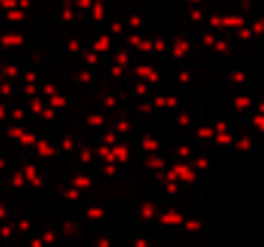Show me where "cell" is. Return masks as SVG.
Listing matches in <instances>:
<instances>
[{
    "label": "cell",
    "instance_id": "cell-1",
    "mask_svg": "<svg viewBox=\"0 0 264 247\" xmlns=\"http://www.w3.org/2000/svg\"><path fill=\"white\" fill-rule=\"evenodd\" d=\"M170 168L178 173V181L185 184V186H193V184L198 181V171L190 166L188 161H183V158H175V161L170 163Z\"/></svg>",
    "mask_w": 264,
    "mask_h": 247
},
{
    "label": "cell",
    "instance_id": "cell-2",
    "mask_svg": "<svg viewBox=\"0 0 264 247\" xmlns=\"http://www.w3.org/2000/svg\"><path fill=\"white\" fill-rule=\"evenodd\" d=\"M183 219H185V214L181 209H163V212H158V216H155V222L163 224V227H181Z\"/></svg>",
    "mask_w": 264,
    "mask_h": 247
},
{
    "label": "cell",
    "instance_id": "cell-3",
    "mask_svg": "<svg viewBox=\"0 0 264 247\" xmlns=\"http://www.w3.org/2000/svg\"><path fill=\"white\" fill-rule=\"evenodd\" d=\"M150 102L155 110H178L181 107V97L178 94H153Z\"/></svg>",
    "mask_w": 264,
    "mask_h": 247
},
{
    "label": "cell",
    "instance_id": "cell-4",
    "mask_svg": "<svg viewBox=\"0 0 264 247\" xmlns=\"http://www.w3.org/2000/svg\"><path fill=\"white\" fill-rule=\"evenodd\" d=\"M188 54H190V41L183 38V36H175L170 41V56H173V59H178V62H183Z\"/></svg>",
    "mask_w": 264,
    "mask_h": 247
},
{
    "label": "cell",
    "instance_id": "cell-5",
    "mask_svg": "<svg viewBox=\"0 0 264 247\" xmlns=\"http://www.w3.org/2000/svg\"><path fill=\"white\" fill-rule=\"evenodd\" d=\"M33 151H36V155L43 158V161H49V158H56V155H58L56 143H51L49 138H38L36 145H33Z\"/></svg>",
    "mask_w": 264,
    "mask_h": 247
},
{
    "label": "cell",
    "instance_id": "cell-6",
    "mask_svg": "<svg viewBox=\"0 0 264 247\" xmlns=\"http://www.w3.org/2000/svg\"><path fill=\"white\" fill-rule=\"evenodd\" d=\"M89 49L94 51V54H112V33L109 31H105V33H99L92 43H89Z\"/></svg>",
    "mask_w": 264,
    "mask_h": 247
},
{
    "label": "cell",
    "instance_id": "cell-7",
    "mask_svg": "<svg viewBox=\"0 0 264 247\" xmlns=\"http://www.w3.org/2000/svg\"><path fill=\"white\" fill-rule=\"evenodd\" d=\"M137 145H140V151H142V153H160V148H163L160 138H155L153 133H142Z\"/></svg>",
    "mask_w": 264,
    "mask_h": 247
},
{
    "label": "cell",
    "instance_id": "cell-8",
    "mask_svg": "<svg viewBox=\"0 0 264 247\" xmlns=\"http://www.w3.org/2000/svg\"><path fill=\"white\" fill-rule=\"evenodd\" d=\"M231 107L237 110V112H249V110H254V97L249 94V92H239V94H234Z\"/></svg>",
    "mask_w": 264,
    "mask_h": 247
},
{
    "label": "cell",
    "instance_id": "cell-9",
    "mask_svg": "<svg viewBox=\"0 0 264 247\" xmlns=\"http://www.w3.org/2000/svg\"><path fill=\"white\" fill-rule=\"evenodd\" d=\"M142 166L150 171H160V168H168V161L163 153H142Z\"/></svg>",
    "mask_w": 264,
    "mask_h": 247
},
{
    "label": "cell",
    "instance_id": "cell-10",
    "mask_svg": "<svg viewBox=\"0 0 264 247\" xmlns=\"http://www.w3.org/2000/svg\"><path fill=\"white\" fill-rule=\"evenodd\" d=\"M221 23H224V28H229V31H237V28L249 26L246 16H241V13H224V16H221Z\"/></svg>",
    "mask_w": 264,
    "mask_h": 247
},
{
    "label": "cell",
    "instance_id": "cell-11",
    "mask_svg": "<svg viewBox=\"0 0 264 247\" xmlns=\"http://www.w3.org/2000/svg\"><path fill=\"white\" fill-rule=\"evenodd\" d=\"M84 123L89 125V127H94V130H105V127H107V112L92 110V112L84 115Z\"/></svg>",
    "mask_w": 264,
    "mask_h": 247
},
{
    "label": "cell",
    "instance_id": "cell-12",
    "mask_svg": "<svg viewBox=\"0 0 264 247\" xmlns=\"http://www.w3.org/2000/svg\"><path fill=\"white\" fill-rule=\"evenodd\" d=\"M254 135L257 133H244V135H237L231 143V148L237 151V153H246V151H252V145H254Z\"/></svg>",
    "mask_w": 264,
    "mask_h": 247
},
{
    "label": "cell",
    "instance_id": "cell-13",
    "mask_svg": "<svg viewBox=\"0 0 264 247\" xmlns=\"http://www.w3.org/2000/svg\"><path fill=\"white\" fill-rule=\"evenodd\" d=\"M158 212H160V204H158V201H142L140 209H137L140 219H145V222H155Z\"/></svg>",
    "mask_w": 264,
    "mask_h": 247
},
{
    "label": "cell",
    "instance_id": "cell-14",
    "mask_svg": "<svg viewBox=\"0 0 264 247\" xmlns=\"http://www.w3.org/2000/svg\"><path fill=\"white\" fill-rule=\"evenodd\" d=\"M92 184H94V176H89V173H84V171H77L74 176L69 179V186L79 188V191H84V188H89Z\"/></svg>",
    "mask_w": 264,
    "mask_h": 247
},
{
    "label": "cell",
    "instance_id": "cell-15",
    "mask_svg": "<svg viewBox=\"0 0 264 247\" xmlns=\"http://www.w3.org/2000/svg\"><path fill=\"white\" fill-rule=\"evenodd\" d=\"M112 155H114V163H120V166L130 163V148H127L122 140H117V143L112 145Z\"/></svg>",
    "mask_w": 264,
    "mask_h": 247
},
{
    "label": "cell",
    "instance_id": "cell-16",
    "mask_svg": "<svg viewBox=\"0 0 264 247\" xmlns=\"http://www.w3.org/2000/svg\"><path fill=\"white\" fill-rule=\"evenodd\" d=\"M183 229L188 232V235H196L198 242H201V232H203V222L198 219V216H185L183 219ZM203 245V242H201Z\"/></svg>",
    "mask_w": 264,
    "mask_h": 247
},
{
    "label": "cell",
    "instance_id": "cell-17",
    "mask_svg": "<svg viewBox=\"0 0 264 247\" xmlns=\"http://www.w3.org/2000/svg\"><path fill=\"white\" fill-rule=\"evenodd\" d=\"M173 120H175V125L178 127H193V115H190L185 107H178L173 112Z\"/></svg>",
    "mask_w": 264,
    "mask_h": 247
},
{
    "label": "cell",
    "instance_id": "cell-18",
    "mask_svg": "<svg viewBox=\"0 0 264 247\" xmlns=\"http://www.w3.org/2000/svg\"><path fill=\"white\" fill-rule=\"evenodd\" d=\"M56 148H58V153H74L77 151V140H74V135H61L56 140Z\"/></svg>",
    "mask_w": 264,
    "mask_h": 247
},
{
    "label": "cell",
    "instance_id": "cell-19",
    "mask_svg": "<svg viewBox=\"0 0 264 247\" xmlns=\"http://www.w3.org/2000/svg\"><path fill=\"white\" fill-rule=\"evenodd\" d=\"M26 107L31 110V115H41V110L46 107V97H41V94L28 97V99H26Z\"/></svg>",
    "mask_w": 264,
    "mask_h": 247
},
{
    "label": "cell",
    "instance_id": "cell-20",
    "mask_svg": "<svg viewBox=\"0 0 264 247\" xmlns=\"http://www.w3.org/2000/svg\"><path fill=\"white\" fill-rule=\"evenodd\" d=\"M46 105L49 107H53V110H58L61 112L66 105H69V97L64 94V92H56V94H51V97H46Z\"/></svg>",
    "mask_w": 264,
    "mask_h": 247
},
{
    "label": "cell",
    "instance_id": "cell-21",
    "mask_svg": "<svg viewBox=\"0 0 264 247\" xmlns=\"http://www.w3.org/2000/svg\"><path fill=\"white\" fill-rule=\"evenodd\" d=\"M79 56H81V62H84V66H89V69H94L97 64H99V59H102V56L99 54H94L89 46H84L81 51H79Z\"/></svg>",
    "mask_w": 264,
    "mask_h": 247
},
{
    "label": "cell",
    "instance_id": "cell-22",
    "mask_svg": "<svg viewBox=\"0 0 264 247\" xmlns=\"http://www.w3.org/2000/svg\"><path fill=\"white\" fill-rule=\"evenodd\" d=\"M125 26H127V31H142V28H145V18L140 16V13H130V16L125 18Z\"/></svg>",
    "mask_w": 264,
    "mask_h": 247
},
{
    "label": "cell",
    "instance_id": "cell-23",
    "mask_svg": "<svg viewBox=\"0 0 264 247\" xmlns=\"http://www.w3.org/2000/svg\"><path fill=\"white\" fill-rule=\"evenodd\" d=\"M188 163L193 166L198 173H203V171H209V166H211V158H209V155H203V153H196V155L190 158Z\"/></svg>",
    "mask_w": 264,
    "mask_h": 247
},
{
    "label": "cell",
    "instance_id": "cell-24",
    "mask_svg": "<svg viewBox=\"0 0 264 247\" xmlns=\"http://www.w3.org/2000/svg\"><path fill=\"white\" fill-rule=\"evenodd\" d=\"M206 26L211 28L213 33H221V31H224V23H221V13H206Z\"/></svg>",
    "mask_w": 264,
    "mask_h": 247
},
{
    "label": "cell",
    "instance_id": "cell-25",
    "mask_svg": "<svg viewBox=\"0 0 264 247\" xmlns=\"http://www.w3.org/2000/svg\"><path fill=\"white\" fill-rule=\"evenodd\" d=\"M105 10H107L105 0H94L92 8H89V16H92V21H105Z\"/></svg>",
    "mask_w": 264,
    "mask_h": 247
},
{
    "label": "cell",
    "instance_id": "cell-26",
    "mask_svg": "<svg viewBox=\"0 0 264 247\" xmlns=\"http://www.w3.org/2000/svg\"><path fill=\"white\" fill-rule=\"evenodd\" d=\"M234 138H237V135H234L231 130H224V133H216V135H213V143H216V145H221V148H231Z\"/></svg>",
    "mask_w": 264,
    "mask_h": 247
},
{
    "label": "cell",
    "instance_id": "cell-27",
    "mask_svg": "<svg viewBox=\"0 0 264 247\" xmlns=\"http://www.w3.org/2000/svg\"><path fill=\"white\" fill-rule=\"evenodd\" d=\"M170 51V41L165 36H155L153 38V54H168Z\"/></svg>",
    "mask_w": 264,
    "mask_h": 247
},
{
    "label": "cell",
    "instance_id": "cell-28",
    "mask_svg": "<svg viewBox=\"0 0 264 247\" xmlns=\"http://www.w3.org/2000/svg\"><path fill=\"white\" fill-rule=\"evenodd\" d=\"M193 130H196V138L206 140V143H211V140H213V135H216L211 125H193Z\"/></svg>",
    "mask_w": 264,
    "mask_h": 247
},
{
    "label": "cell",
    "instance_id": "cell-29",
    "mask_svg": "<svg viewBox=\"0 0 264 247\" xmlns=\"http://www.w3.org/2000/svg\"><path fill=\"white\" fill-rule=\"evenodd\" d=\"M120 173V163H99V176H107V179H114Z\"/></svg>",
    "mask_w": 264,
    "mask_h": 247
},
{
    "label": "cell",
    "instance_id": "cell-30",
    "mask_svg": "<svg viewBox=\"0 0 264 247\" xmlns=\"http://www.w3.org/2000/svg\"><path fill=\"white\" fill-rule=\"evenodd\" d=\"M117 140H120V135H117V133H114L112 127H105V130H102V133H99V143L109 145V148H112V145H114Z\"/></svg>",
    "mask_w": 264,
    "mask_h": 247
},
{
    "label": "cell",
    "instance_id": "cell-31",
    "mask_svg": "<svg viewBox=\"0 0 264 247\" xmlns=\"http://www.w3.org/2000/svg\"><path fill=\"white\" fill-rule=\"evenodd\" d=\"M132 92H135L137 97H148L150 99V84L145 82V79H137L135 84H132Z\"/></svg>",
    "mask_w": 264,
    "mask_h": 247
},
{
    "label": "cell",
    "instance_id": "cell-32",
    "mask_svg": "<svg viewBox=\"0 0 264 247\" xmlns=\"http://www.w3.org/2000/svg\"><path fill=\"white\" fill-rule=\"evenodd\" d=\"M36 140H38V135L33 133V130H26V133L18 138V143L23 145V148H31L33 151V145H36Z\"/></svg>",
    "mask_w": 264,
    "mask_h": 247
},
{
    "label": "cell",
    "instance_id": "cell-33",
    "mask_svg": "<svg viewBox=\"0 0 264 247\" xmlns=\"http://www.w3.org/2000/svg\"><path fill=\"white\" fill-rule=\"evenodd\" d=\"M231 38H237V41H252L254 33H252V28L244 26V28H237V31H231Z\"/></svg>",
    "mask_w": 264,
    "mask_h": 247
},
{
    "label": "cell",
    "instance_id": "cell-34",
    "mask_svg": "<svg viewBox=\"0 0 264 247\" xmlns=\"http://www.w3.org/2000/svg\"><path fill=\"white\" fill-rule=\"evenodd\" d=\"M64 199L71 201V204H79V201H81V191H79V188H74V186H66L64 188Z\"/></svg>",
    "mask_w": 264,
    "mask_h": 247
},
{
    "label": "cell",
    "instance_id": "cell-35",
    "mask_svg": "<svg viewBox=\"0 0 264 247\" xmlns=\"http://www.w3.org/2000/svg\"><path fill=\"white\" fill-rule=\"evenodd\" d=\"M249 123H252V130H254V133H264V115H262V112H254V110H252V120H249Z\"/></svg>",
    "mask_w": 264,
    "mask_h": 247
},
{
    "label": "cell",
    "instance_id": "cell-36",
    "mask_svg": "<svg viewBox=\"0 0 264 247\" xmlns=\"http://www.w3.org/2000/svg\"><path fill=\"white\" fill-rule=\"evenodd\" d=\"M107 31H109L112 36L120 38V36L127 31V26H125V21H109V28H107Z\"/></svg>",
    "mask_w": 264,
    "mask_h": 247
},
{
    "label": "cell",
    "instance_id": "cell-37",
    "mask_svg": "<svg viewBox=\"0 0 264 247\" xmlns=\"http://www.w3.org/2000/svg\"><path fill=\"white\" fill-rule=\"evenodd\" d=\"M58 90H56V84L53 82H41L38 84V94L41 97H51V94H56Z\"/></svg>",
    "mask_w": 264,
    "mask_h": 247
},
{
    "label": "cell",
    "instance_id": "cell-38",
    "mask_svg": "<svg viewBox=\"0 0 264 247\" xmlns=\"http://www.w3.org/2000/svg\"><path fill=\"white\" fill-rule=\"evenodd\" d=\"M66 49H69V54H79V51L84 49V41L77 38V36H71V38L66 41Z\"/></svg>",
    "mask_w": 264,
    "mask_h": 247
},
{
    "label": "cell",
    "instance_id": "cell-39",
    "mask_svg": "<svg viewBox=\"0 0 264 247\" xmlns=\"http://www.w3.org/2000/svg\"><path fill=\"white\" fill-rule=\"evenodd\" d=\"M249 28H252V33H254V36H264V18L252 21V23H249Z\"/></svg>",
    "mask_w": 264,
    "mask_h": 247
},
{
    "label": "cell",
    "instance_id": "cell-40",
    "mask_svg": "<svg viewBox=\"0 0 264 247\" xmlns=\"http://www.w3.org/2000/svg\"><path fill=\"white\" fill-rule=\"evenodd\" d=\"M150 245H153V240L148 235H137L135 240H132V247H150Z\"/></svg>",
    "mask_w": 264,
    "mask_h": 247
},
{
    "label": "cell",
    "instance_id": "cell-41",
    "mask_svg": "<svg viewBox=\"0 0 264 247\" xmlns=\"http://www.w3.org/2000/svg\"><path fill=\"white\" fill-rule=\"evenodd\" d=\"M211 127H213V133H224V130H229V123L218 118V120H213V123H211Z\"/></svg>",
    "mask_w": 264,
    "mask_h": 247
},
{
    "label": "cell",
    "instance_id": "cell-42",
    "mask_svg": "<svg viewBox=\"0 0 264 247\" xmlns=\"http://www.w3.org/2000/svg\"><path fill=\"white\" fill-rule=\"evenodd\" d=\"M92 3H94V0H74V8L77 10H89Z\"/></svg>",
    "mask_w": 264,
    "mask_h": 247
},
{
    "label": "cell",
    "instance_id": "cell-43",
    "mask_svg": "<svg viewBox=\"0 0 264 247\" xmlns=\"http://www.w3.org/2000/svg\"><path fill=\"white\" fill-rule=\"evenodd\" d=\"M254 112H262L264 115V99H257V102H254Z\"/></svg>",
    "mask_w": 264,
    "mask_h": 247
},
{
    "label": "cell",
    "instance_id": "cell-44",
    "mask_svg": "<svg viewBox=\"0 0 264 247\" xmlns=\"http://www.w3.org/2000/svg\"><path fill=\"white\" fill-rule=\"evenodd\" d=\"M188 3H190V5H201V3H203V0H188Z\"/></svg>",
    "mask_w": 264,
    "mask_h": 247
},
{
    "label": "cell",
    "instance_id": "cell-45",
    "mask_svg": "<svg viewBox=\"0 0 264 247\" xmlns=\"http://www.w3.org/2000/svg\"><path fill=\"white\" fill-rule=\"evenodd\" d=\"M262 99H264V92H262Z\"/></svg>",
    "mask_w": 264,
    "mask_h": 247
},
{
    "label": "cell",
    "instance_id": "cell-46",
    "mask_svg": "<svg viewBox=\"0 0 264 247\" xmlns=\"http://www.w3.org/2000/svg\"><path fill=\"white\" fill-rule=\"evenodd\" d=\"M262 18H264V13H262Z\"/></svg>",
    "mask_w": 264,
    "mask_h": 247
}]
</instances>
